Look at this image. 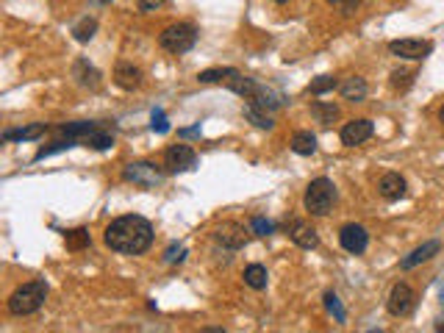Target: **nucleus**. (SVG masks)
<instances>
[{
  "mask_svg": "<svg viewBox=\"0 0 444 333\" xmlns=\"http://www.w3.org/2000/svg\"><path fill=\"white\" fill-rule=\"evenodd\" d=\"M103 239H106V247H111L119 256H142L153 245V225L139 214H125L111 222Z\"/></svg>",
  "mask_w": 444,
  "mask_h": 333,
  "instance_id": "1",
  "label": "nucleus"
},
{
  "mask_svg": "<svg viewBox=\"0 0 444 333\" xmlns=\"http://www.w3.org/2000/svg\"><path fill=\"white\" fill-rule=\"evenodd\" d=\"M45 300H47V284L45 281H28L20 289H14V295L8 297L6 305H8V314L28 317V314H37L45 305Z\"/></svg>",
  "mask_w": 444,
  "mask_h": 333,
  "instance_id": "2",
  "label": "nucleus"
},
{
  "mask_svg": "<svg viewBox=\"0 0 444 333\" xmlns=\"http://www.w3.org/2000/svg\"><path fill=\"white\" fill-rule=\"evenodd\" d=\"M336 203V186L331 178H314L308 189H305V197H303V206L311 217H325Z\"/></svg>",
  "mask_w": 444,
  "mask_h": 333,
  "instance_id": "3",
  "label": "nucleus"
},
{
  "mask_svg": "<svg viewBox=\"0 0 444 333\" xmlns=\"http://www.w3.org/2000/svg\"><path fill=\"white\" fill-rule=\"evenodd\" d=\"M194 42H197V28H194L192 23H173V25H167V28L158 34V45H161L167 53H175V56L189 53V50L194 47Z\"/></svg>",
  "mask_w": 444,
  "mask_h": 333,
  "instance_id": "4",
  "label": "nucleus"
},
{
  "mask_svg": "<svg viewBox=\"0 0 444 333\" xmlns=\"http://www.w3.org/2000/svg\"><path fill=\"white\" fill-rule=\"evenodd\" d=\"M122 178L128 184L139 186V189H156L164 181V173L156 170V164H150V161H136V164H128L122 170Z\"/></svg>",
  "mask_w": 444,
  "mask_h": 333,
  "instance_id": "5",
  "label": "nucleus"
},
{
  "mask_svg": "<svg viewBox=\"0 0 444 333\" xmlns=\"http://www.w3.org/2000/svg\"><path fill=\"white\" fill-rule=\"evenodd\" d=\"M164 167H167V173H192L194 167H197V153L194 148H189V145H170L167 153H164Z\"/></svg>",
  "mask_w": 444,
  "mask_h": 333,
  "instance_id": "6",
  "label": "nucleus"
},
{
  "mask_svg": "<svg viewBox=\"0 0 444 333\" xmlns=\"http://www.w3.org/2000/svg\"><path fill=\"white\" fill-rule=\"evenodd\" d=\"M389 50H392V56L422 62L433 53V42H428V39H395V42H389Z\"/></svg>",
  "mask_w": 444,
  "mask_h": 333,
  "instance_id": "7",
  "label": "nucleus"
},
{
  "mask_svg": "<svg viewBox=\"0 0 444 333\" xmlns=\"http://www.w3.org/2000/svg\"><path fill=\"white\" fill-rule=\"evenodd\" d=\"M416 305V292L408 286V284H395L392 292H389V300H386V308L392 317H408Z\"/></svg>",
  "mask_w": 444,
  "mask_h": 333,
  "instance_id": "8",
  "label": "nucleus"
},
{
  "mask_svg": "<svg viewBox=\"0 0 444 333\" xmlns=\"http://www.w3.org/2000/svg\"><path fill=\"white\" fill-rule=\"evenodd\" d=\"M339 245H341L347 253L361 256V253L367 250V245H370V233H367V228H364V225L350 222V225H344V228L339 230Z\"/></svg>",
  "mask_w": 444,
  "mask_h": 333,
  "instance_id": "9",
  "label": "nucleus"
},
{
  "mask_svg": "<svg viewBox=\"0 0 444 333\" xmlns=\"http://www.w3.org/2000/svg\"><path fill=\"white\" fill-rule=\"evenodd\" d=\"M286 233H289V239L295 242L297 247H303V250H314V247H320V236H317V230H314L305 220H286Z\"/></svg>",
  "mask_w": 444,
  "mask_h": 333,
  "instance_id": "10",
  "label": "nucleus"
},
{
  "mask_svg": "<svg viewBox=\"0 0 444 333\" xmlns=\"http://www.w3.org/2000/svg\"><path fill=\"white\" fill-rule=\"evenodd\" d=\"M372 134H375L372 119H350V122L341 128V145H347V148L364 145L367 139H372Z\"/></svg>",
  "mask_w": 444,
  "mask_h": 333,
  "instance_id": "11",
  "label": "nucleus"
},
{
  "mask_svg": "<svg viewBox=\"0 0 444 333\" xmlns=\"http://www.w3.org/2000/svg\"><path fill=\"white\" fill-rule=\"evenodd\" d=\"M217 242L225 245L228 250H242L247 245V230L239 222H222L217 230Z\"/></svg>",
  "mask_w": 444,
  "mask_h": 333,
  "instance_id": "12",
  "label": "nucleus"
},
{
  "mask_svg": "<svg viewBox=\"0 0 444 333\" xmlns=\"http://www.w3.org/2000/svg\"><path fill=\"white\" fill-rule=\"evenodd\" d=\"M114 83L119 89H125V92H134V89L142 86V70L134 67V64H128V62H119L114 67Z\"/></svg>",
  "mask_w": 444,
  "mask_h": 333,
  "instance_id": "13",
  "label": "nucleus"
},
{
  "mask_svg": "<svg viewBox=\"0 0 444 333\" xmlns=\"http://www.w3.org/2000/svg\"><path fill=\"white\" fill-rule=\"evenodd\" d=\"M442 250V245L436 242V239H431V242H425V245H419L416 250H411L406 259L400 261V269H414V267H419V264H425V261H431L436 253Z\"/></svg>",
  "mask_w": 444,
  "mask_h": 333,
  "instance_id": "14",
  "label": "nucleus"
},
{
  "mask_svg": "<svg viewBox=\"0 0 444 333\" xmlns=\"http://www.w3.org/2000/svg\"><path fill=\"white\" fill-rule=\"evenodd\" d=\"M406 178L400 175V173H386L380 181H378V192H380V197H386V200H400L403 194H406Z\"/></svg>",
  "mask_w": 444,
  "mask_h": 333,
  "instance_id": "15",
  "label": "nucleus"
},
{
  "mask_svg": "<svg viewBox=\"0 0 444 333\" xmlns=\"http://www.w3.org/2000/svg\"><path fill=\"white\" fill-rule=\"evenodd\" d=\"M339 92H341L344 100H350V103H361V100H367V81H364L361 75L344 78V81L339 83Z\"/></svg>",
  "mask_w": 444,
  "mask_h": 333,
  "instance_id": "16",
  "label": "nucleus"
},
{
  "mask_svg": "<svg viewBox=\"0 0 444 333\" xmlns=\"http://www.w3.org/2000/svg\"><path fill=\"white\" fill-rule=\"evenodd\" d=\"M242 114H245V119H250L256 128H261V131H272L275 128V119H272V114H269V109H264V106H259V103H245V109H242Z\"/></svg>",
  "mask_w": 444,
  "mask_h": 333,
  "instance_id": "17",
  "label": "nucleus"
},
{
  "mask_svg": "<svg viewBox=\"0 0 444 333\" xmlns=\"http://www.w3.org/2000/svg\"><path fill=\"white\" fill-rule=\"evenodd\" d=\"M73 75L78 78L81 86H89V89H98V86H100V73H98L86 59H78V62H75Z\"/></svg>",
  "mask_w": 444,
  "mask_h": 333,
  "instance_id": "18",
  "label": "nucleus"
},
{
  "mask_svg": "<svg viewBox=\"0 0 444 333\" xmlns=\"http://www.w3.org/2000/svg\"><path fill=\"white\" fill-rule=\"evenodd\" d=\"M81 145H86V148H92V150H109L111 145H114V131L106 128V125H98L92 134L83 136Z\"/></svg>",
  "mask_w": 444,
  "mask_h": 333,
  "instance_id": "19",
  "label": "nucleus"
},
{
  "mask_svg": "<svg viewBox=\"0 0 444 333\" xmlns=\"http://www.w3.org/2000/svg\"><path fill=\"white\" fill-rule=\"evenodd\" d=\"M47 131V125L45 122H37V125H28V128H8L6 134H3V139L6 142H34V139H39L42 134Z\"/></svg>",
  "mask_w": 444,
  "mask_h": 333,
  "instance_id": "20",
  "label": "nucleus"
},
{
  "mask_svg": "<svg viewBox=\"0 0 444 333\" xmlns=\"http://www.w3.org/2000/svg\"><path fill=\"white\" fill-rule=\"evenodd\" d=\"M311 117L320 122V125H331L339 119V106L336 103H325V100H314L311 103Z\"/></svg>",
  "mask_w": 444,
  "mask_h": 333,
  "instance_id": "21",
  "label": "nucleus"
},
{
  "mask_svg": "<svg viewBox=\"0 0 444 333\" xmlns=\"http://www.w3.org/2000/svg\"><path fill=\"white\" fill-rule=\"evenodd\" d=\"M95 34H98V20H95V17H81V20L73 25V37H75V42H81V45L92 42Z\"/></svg>",
  "mask_w": 444,
  "mask_h": 333,
  "instance_id": "22",
  "label": "nucleus"
},
{
  "mask_svg": "<svg viewBox=\"0 0 444 333\" xmlns=\"http://www.w3.org/2000/svg\"><path fill=\"white\" fill-rule=\"evenodd\" d=\"M292 150L297 156H314L317 153V136L311 131H297L292 136Z\"/></svg>",
  "mask_w": 444,
  "mask_h": 333,
  "instance_id": "23",
  "label": "nucleus"
},
{
  "mask_svg": "<svg viewBox=\"0 0 444 333\" xmlns=\"http://www.w3.org/2000/svg\"><path fill=\"white\" fill-rule=\"evenodd\" d=\"M64 245H67V250H86L89 245H92V236H89V230L86 228H75V230H67L64 233Z\"/></svg>",
  "mask_w": 444,
  "mask_h": 333,
  "instance_id": "24",
  "label": "nucleus"
},
{
  "mask_svg": "<svg viewBox=\"0 0 444 333\" xmlns=\"http://www.w3.org/2000/svg\"><path fill=\"white\" fill-rule=\"evenodd\" d=\"M245 284L250 286V289H267V267H261V264H250V267H245Z\"/></svg>",
  "mask_w": 444,
  "mask_h": 333,
  "instance_id": "25",
  "label": "nucleus"
},
{
  "mask_svg": "<svg viewBox=\"0 0 444 333\" xmlns=\"http://www.w3.org/2000/svg\"><path fill=\"white\" fill-rule=\"evenodd\" d=\"M250 103H259V106H264V109L275 111L284 106V98H281L275 89H269V86H259V92H256V98H253Z\"/></svg>",
  "mask_w": 444,
  "mask_h": 333,
  "instance_id": "26",
  "label": "nucleus"
},
{
  "mask_svg": "<svg viewBox=\"0 0 444 333\" xmlns=\"http://www.w3.org/2000/svg\"><path fill=\"white\" fill-rule=\"evenodd\" d=\"M98 125H100V122H86V119H81V122H67V125H62L59 131H62L64 136H73L78 142H83V136L92 134Z\"/></svg>",
  "mask_w": 444,
  "mask_h": 333,
  "instance_id": "27",
  "label": "nucleus"
},
{
  "mask_svg": "<svg viewBox=\"0 0 444 333\" xmlns=\"http://www.w3.org/2000/svg\"><path fill=\"white\" fill-rule=\"evenodd\" d=\"M233 75V67H214V70H203L197 75L200 83H225Z\"/></svg>",
  "mask_w": 444,
  "mask_h": 333,
  "instance_id": "28",
  "label": "nucleus"
},
{
  "mask_svg": "<svg viewBox=\"0 0 444 333\" xmlns=\"http://www.w3.org/2000/svg\"><path fill=\"white\" fill-rule=\"evenodd\" d=\"M75 145H81V142H78V139H73V136H64V139H56V142H53L50 148H42L37 153V156H34V158H37V161H42V158H47V156H53V153L70 150V148H75Z\"/></svg>",
  "mask_w": 444,
  "mask_h": 333,
  "instance_id": "29",
  "label": "nucleus"
},
{
  "mask_svg": "<svg viewBox=\"0 0 444 333\" xmlns=\"http://www.w3.org/2000/svg\"><path fill=\"white\" fill-rule=\"evenodd\" d=\"M336 86H339V81H336L333 75H320L317 81H311L308 92H311V95H325V92H331Z\"/></svg>",
  "mask_w": 444,
  "mask_h": 333,
  "instance_id": "30",
  "label": "nucleus"
},
{
  "mask_svg": "<svg viewBox=\"0 0 444 333\" xmlns=\"http://www.w3.org/2000/svg\"><path fill=\"white\" fill-rule=\"evenodd\" d=\"M325 308H328L333 317H336V322H339V325H344V322H347V314H344V308H341L339 297L333 295V292H328V295H325Z\"/></svg>",
  "mask_w": 444,
  "mask_h": 333,
  "instance_id": "31",
  "label": "nucleus"
},
{
  "mask_svg": "<svg viewBox=\"0 0 444 333\" xmlns=\"http://www.w3.org/2000/svg\"><path fill=\"white\" fill-rule=\"evenodd\" d=\"M328 6H331L333 11H339V14H356V8L361 6V0H328Z\"/></svg>",
  "mask_w": 444,
  "mask_h": 333,
  "instance_id": "32",
  "label": "nucleus"
},
{
  "mask_svg": "<svg viewBox=\"0 0 444 333\" xmlns=\"http://www.w3.org/2000/svg\"><path fill=\"white\" fill-rule=\"evenodd\" d=\"M414 83V70H395L392 73V86L395 89H408Z\"/></svg>",
  "mask_w": 444,
  "mask_h": 333,
  "instance_id": "33",
  "label": "nucleus"
},
{
  "mask_svg": "<svg viewBox=\"0 0 444 333\" xmlns=\"http://www.w3.org/2000/svg\"><path fill=\"white\" fill-rule=\"evenodd\" d=\"M250 228H253V233H259V236H269V233L275 230V225H272V222H267L264 217H253Z\"/></svg>",
  "mask_w": 444,
  "mask_h": 333,
  "instance_id": "34",
  "label": "nucleus"
},
{
  "mask_svg": "<svg viewBox=\"0 0 444 333\" xmlns=\"http://www.w3.org/2000/svg\"><path fill=\"white\" fill-rule=\"evenodd\" d=\"M184 259H186L184 245H173V247L164 253V261H167V264H178V261H184Z\"/></svg>",
  "mask_w": 444,
  "mask_h": 333,
  "instance_id": "35",
  "label": "nucleus"
},
{
  "mask_svg": "<svg viewBox=\"0 0 444 333\" xmlns=\"http://www.w3.org/2000/svg\"><path fill=\"white\" fill-rule=\"evenodd\" d=\"M153 131H158V134H167V131H170V122H167L164 111H153Z\"/></svg>",
  "mask_w": 444,
  "mask_h": 333,
  "instance_id": "36",
  "label": "nucleus"
},
{
  "mask_svg": "<svg viewBox=\"0 0 444 333\" xmlns=\"http://www.w3.org/2000/svg\"><path fill=\"white\" fill-rule=\"evenodd\" d=\"M167 0H136V6H139V11H156V8H161Z\"/></svg>",
  "mask_w": 444,
  "mask_h": 333,
  "instance_id": "37",
  "label": "nucleus"
},
{
  "mask_svg": "<svg viewBox=\"0 0 444 333\" xmlns=\"http://www.w3.org/2000/svg\"><path fill=\"white\" fill-rule=\"evenodd\" d=\"M194 134H200V125H194V128H184V131H181V136H194Z\"/></svg>",
  "mask_w": 444,
  "mask_h": 333,
  "instance_id": "38",
  "label": "nucleus"
},
{
  "mask_svg": "<svg viewBox=\"0 0 444 333\" xmlns=\"http://www.w3.org/2000/svg\"><path fill=\"white\" fill-rule=\"evenodd\" d=\"M272 3H278V6H284V3H289V0H272Z\"/></svg>",
  "mask_w": 444,
  "mask_h": 333,
  "instance_id": "39",
  "label": "nucleus"
},
{
  "mask_svg": "<svg viewBox=\"0 0 444 333\" xmlns=\"http://www.w3.org/2000/svg\"><path fill=\"white\" fill-rule=\"evenodd\" d=\"M439 119L444 122V106H442V111H439Z\"/></svg>",
  "mask_w": 444,
  "mask_h": 333,
  "instance_id": "40",
  "label": "nucleus"
},
{
  "mask_svg": "<svg viewBox=\"0 0 444 333\" xmlns=\"http://www.w3.org/2000/svg\"><path fill=\"white\" fill-rule=\"evenodd\" d=\"M95 3H111V0H95Z\"/></svg>",
  "mask_w": 444,
  "mask_h": 333,
  "instance_id": "41",
  "label": "nucleus"
},
{
  "mask_svg": "<svg viewBox=\"0 0 444 333\" xmlns=\"http://www.w3.org/2000/svg\"><path fill=\"white\" fill-rule=\"evenodd\" d=\"M439 331H444V322H442V325H439Z\"/></svg>",
  "mask_w": 444,
  "mask_h": 333,
  "instance_id": "42",
  "label": "nucleus"
},
{
  "mask_svg": "<svg viewBox=\"0 0 444 333\" xmlns=\"http://www.w3.org/2000/svg\"><path fill=\"white\" fill-rule=\"evenodd\" d=\"M442 300H444V292H442Z\"/></svg>",
  "mask_w": 444,
  "mask_h": 333,
  "instance_id": "43",
  "label": "nucleus"
}]
</instances>
